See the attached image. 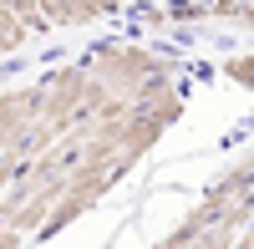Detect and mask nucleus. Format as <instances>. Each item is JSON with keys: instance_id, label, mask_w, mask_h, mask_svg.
I'll use <instances>...</instances> for the list:
<instances>
[{"instance_id": "2", "label": "nucleus", "mask_w": 254, "mask_h": 249, "mask_svg": "<svg viewBox=\"0 0 254 249\" xmlns=\"http://www.w3.org/2000/svg\"><path fill=\"white\" fill-rule=\"evenodd\" d=\"M208 20L229 31H244L254 36V0H208Z\"/></svg>"}, {"instance_id": "1", "label": "nucleus", "mask_w": 254, "mask_h": 249, "mask_svg": "<svg viewBox=\"0 0 254 249\" xmlns=\"http://www.w3.org/2000/svg\"><path fill=\"white\" fill-rule=\"evenodd\" d=\"M127 0H46V15L56 31H87L102 20H117Z\"/></svg>"}, {"instance_id": "3", "label": "nucleus", "mask_w": 254, "mask_h": 249, "mask_svg": "<svg viewBox=\"0 0 254 249\" xmlns=\"http://www.w3.org/2000/svg\"><path fill=\"white\" fill-rule=\"evenodd\" d=\"M224 76L234 81L239 92L254 97V51H234V56H224Z\"/></svg>"}]
</instances>
